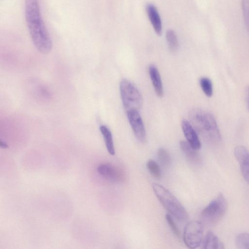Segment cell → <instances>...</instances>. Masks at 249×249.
Segmentation results:
<instances>
[{
	"instance_id": "cell-4",
	"label": "cell",
	"mask_w": 249,
	"mask_h": 249,
	"mask_svg": "<svg viewBox=\"0 0 249 249\" xmlns=\"http://www.w3.org/2000/svg\"><path fill=\"white\" fill-rule=\"evenodd\" d=\"M120 91L122 103L126 112L135 109L139 110L142 105V95L130 81L122 79L120 83Z\"/></svg>"
},
{
	"instance_id": "cell-12",
	"label": "cell",
	"mask_w": 249,
	"mask_h": 249,
	"mask_svg": "<svg viewBox=\"0 0 249 249\" xmlns=\"http://www.w3.org/2000/svg\"><path fill=\"white\" fill-rule=\"evenodd\" d=\"M148 73L156 94L161 97L163 95V89L157 68L154 65H150L148 67Z\"/></svg>"
},
{
	"instance_id": "cell-1",
	"label": "cell",
	"mask_w": 249,
	"mask_h": 249,
	"mask_svg": "<svg viewBox=\"0 0 249 249\" xmlns=\"http://www.w3.org/2000/svg\"><path fill=\"white\" fill-rule=\"evenodd\" d=\"M25 17L36 48L42 53H50L53 43L42 19L38 0H25Z\"/></svg>"
},
{
	"instance_id": "cell-11",
	"label": "cell",
	"mask_w": 249,
	"mask_h": 249,
	"mask_svg": "<svg viewBox=\"0 0 249 249\" xmlns=\"http://www.w3.org/2000/svg\"><path fill=\"white\" fill-rule=\"evenodd\" d=\"M146 11L149 19L158 36L162 34V23L159 12L156 7L152 4H148L146 6Z\"/></svg>"
},
{
	"instance_id": "cell-10",
	"label": "cell",
	"mask_w": 249,
	"mask_h": 249,
	"mask_svg": "<svg viewBox=\"0 0 249 249\" xmlns=\"http://www.w3.org/2000/svg\"><path fill=\"white\" fill-rule=\"evenodd\" d=\"M97 170L104 178L112 181H120L123 178L122 172L113 165L109 163L100 164Z\"/></svg>"
},
{
	"instance_id": "cell-15",
	"label": "cell",
	"mask_w": 249,
	"mask_h": 249,
	"mask_svg": "<svg viewBox=\"0 0 249 249\" xmlns=\"http://www.w3.org/2000/svg\"><path fill=\"white\" fill-rule=\"evenodd\" d=\"M180 147L186 158L192 162H197L199 160V156L196 150L193 148L189 143L184 141H180Z\"/></svg>"
},
{
	"instance_id": "cell-21",
	"label": "cell",
	"mask_w": 249,
	"mask_h": 249,
	"mask_svg": "<svg viewBox=\"0 0 249 249\" xmlns=\"http://www.w3.org/2000/svg\"><path fill=\"white\" fill-rule=\"evenodd\" d=\"M241 6L245 25L249 34V0H241Z\"/></svg>"
},
{
	"instance_id": "cell-22",
	"label": "cell",
	"mask_w": 249,
	"mask_h": 249,
	"mask_svg": "<svg viewBox=\"0 0 249 249\" xmlns=\"http://www.w3.org/2000/svg\"><path fill=\"white\" fill-rule=\"evenodd\" d=\"M165 218L173 232L176 236L179 237L180 236V231L173 219V216L170 214H167Z\"/></svg>"
},
{
	"instance_id": "cell-8",
	"label": "cell",
	"mask_w": 249,
	"mask_h": 249,
	"mask_svg": "<svg viewBox=\"0 0 249 249\" xmlns=\"http://www.w3.org/2000/svg\"><path fill=\"white\" fill-rule=\"evenodd\" d=\"M234 154L239 164L241 172L245 180L249 183V151L245 146L235 147Z\"/></svg>"
},
{
	"instance_id": "cell-2",
	"label": "cell",
	"mask_w": 249,
	"mask_h": 249,
	"mask_svg": "<svg viewBox=\"0 0 249 249\" xmlns=\"http://www.w3.org/2000/svg\"><path fill=\"white\" fill-rule=\"evenodd\" d=\"M191 124L196 130L213 142L218 143L221 136L213 115L206 109L192 108L189 113Z\"/></svg>"
},
{
	"instance_id": "cell-23",
	"label": "cell",
	"mask_w": 249,
	"mask_h": 249,
	"mask_svg": "<svg viewBox=\"0 0 249 249\" xmlns=\"http://www.w3.org/2000/svg\"><path fill=\"white\" fill-rule=\"evenodd\" d=\"M246 95L247 104L248 109L249 110V86L246 89Z\"/></svg>"
},
{
	"instance_id": "cell-13",
	"label": "cell",
	"mask_w": 249,
	"mask_h": 249,
	"mask_svg": "<svg viewBox=\"0 0 249 249\" xmlns=\"http://www.w3.org/2000/svg\"><path fill=\"white\" fill-rule=\"evenodd\" d=\"M202 248L205 249H224V244L212 231H208L202 241Z\"/></svg>"
},
{
	"instance_id": "cell-3",
	"label": "cell",
	"mask_w": 249,
	"mask_h": 249,
	"mask_svg": "<svg viewBox=\"0 0 249 249\" xmlns=\"http://www.w3.org/2000/svg\"><path fill=\"white\" fill-rule=\"evenodd\" d=\"M152 188L157 197L170 215L180 221L187 219L186 209L168 190L158 183H153Z\"/></svg>"
},
{
	"instance_id": "cell-14",
	"label": "cell",
	"mask_w": 249,
	"mask_h": 249,
	"mask_svg": "<svg viewBox=\"0 0 249 249\" xmlns=\"http://www.w3.org/2000/svg\"><path fill=\"white\" fill-rule=\"evenodd\" d=\"M99 129L104 138L108 152L111 155H114L115 151L111 132L109 128L105 125L100 126Z\"/></svg>"
},
{
	"instance_id": "cell-7",
	"label": "cell",
	"mask_w": 249,
	"mask_h": 249,
	"mask_svg": "<svg viewBox=\"0 0 249 249\" xmlns=\"http://www.w3.org/2000/svg\"><path fill=\"white\" fill-rule=\"evenodd\" d=\"M126 115L136 139L141 142L146 141V133L142 117L137 110L126 112Z\"/></svg>"
},
{
	"instance_id": "cell-9",
	"label": "cell",
	"mask_w": 249,
	"mask_h": 249,
	"mask_svg": "<svg viewBox=\"0 0 249 249\" xmlns=\"http://www.w3.org/2000/svg\"><path fill=\"white\" fill-rule=\"evenodd\" d=\"M181 128L187 142L193 148L199 150L201 148V142L192 124L188 121L184 120L181 122Z\"/></svg>"
},
{
	"instance_id": "cell-20",
	"label": "cell",
	"mask_w": 249,
	"mask_h": 249,
	"mask_svg": "<svg viewBox=\"0 0 249 249\" xmlns=\"http://www.w3.org/2000/svg\"><path fill=\"white\" fill-rule=\"evenodd\" d=\"M158 159L160 164L163 166H167L171 161L169 153L164 148H159L157 153Z\"/></svg>"
},
{
	"instance_id": "cell-18",
	"label": "cell",
	"mask_w": 249,
	"mask_h": 249,
	"mask_svg": "<svg viewBox=\"0 0 249 249\" xmlns=\"http://www.w3.org/2000/svg\"><path fill=\"white\" fill-rule=\"evenodd\" d=\"M235 245L238 249H249V233H242L235 238Z\"/></svg>"
},
{
	"instance_id": "cell-24",
	"label": "cell",
	"mask_w": 249,
	"mask_h": 249,
	"mask_svg": "<svg viewBox=\"0 0 249 249\" xmlns=\"http://www.w3.org/2000/svg\"><path fill=\"white\" fill-rule=\"evenodd\" d=\"M0 145L2 148H7L8 147L7 144L2 141H0Z\"/></svg>"
},
{
	"instance_id": "cell-5",
	"label": "cell",
	"mask_w": 249,
	"mask_h": 249,
	"mask_svg": "<svg viewBox=\"0 0 249 249\" xmlns=\"http://www.w3.org/2000/svg\"><path fill=\"white\" fill-rule=\"evenodd\" d=\"M227 208L225 197L223 194H219L203 209L201 213L202 218L207 224H216L224 216Z\"/></svg>"
},
{
	"instance_id": "cell-19",
	"label": "cell",
	"mask_w": 249,
	"mask_h": 249,
	"mask_svg": "<svg viewBox=\"0 0 249 249\" xmlns=\"http://www.w3.org/2000/svg\"><path fill=\"white\" fill-rule=\"evenodd\" d=\"M146 166L148 170L153 176L157 178H161V169L159 165L155 161L149 160L146 163Z\"/></svg>"
},
{
	"instance_id": "cell-6",
	"label": "cell",
	"mask_w": 249,
	"mask_h": 249,
	"mask_svg": "<svg viewBox=\"0 0 249 249\" xmlns=\"http://www.w3.org/2000/svg\"><path fill=\"white\" fill-rule=\"evenodd\" d=\"M203 236V225L200 221H192L186 225L183 239L187 248L191 249L198 248L202 242Z\"/></svg>"
},
{
	"instance_id": "cell-17",
	"label": "cell",
	"mask_w": 249,
	"mask_h": 249,
	"mask_svg": "<svg viewBox=\"0 0 249 249\" xmlns=\"http://www.w3.org/2000/svg\"><path fill=\"white\" fill-rule=\"evenodd\" d=\"M199 84L205 95L211 97L213 94V84L211 79L206 77H202L199 80Z\"/></svg>"
},
{
	"instance_id": "cell-16",
	"label": "cell",
	"mask_w": 249,
	"mask_h": 249,
	"mask_svg": "<svg viewBox=\"0 0 249 249\" xmlns=\"http://www.w3.org/2000/svg\"><path fill=\"white\" fill-rule=\"evenodd\" d=\"M166 38L170 51L175 53L178 47V39L176 33L172 30H168L166 33Z\"/></svg>"
}]
</instances>
